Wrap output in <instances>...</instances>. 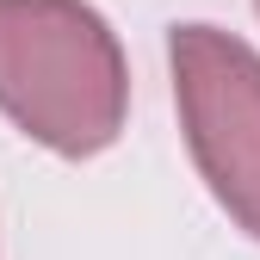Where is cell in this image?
Here are the masks:
<instances>
[{"mask_svg":"<svg viewBox=\"0 0 260 260\" xmlns=\"http://www.w3.org/2000/svg\"><path fill=\"white\" fill-rule=\"evenodd\" d=\"M0 100L56 149H93L118 124V50L69 0H0Z\"/></svg>","mask_w":260,"mask_h":260,"instance_id":"cell-1","label":"cell"},{"mask_svg":"<svg viewBox=\"0 0 260 260\" xmlns=\"http://www.w3.org/2000/svg\"><path fill=\"white\" fill-rule=\"evenodd\" d=\"M174 69L217 192L260 230V62L217 31H180Z\"/></svg>","mask_w":260,"mask_h":260,"instance_id":"cell-2","label":"cell"}]
</instances>
